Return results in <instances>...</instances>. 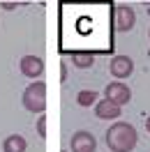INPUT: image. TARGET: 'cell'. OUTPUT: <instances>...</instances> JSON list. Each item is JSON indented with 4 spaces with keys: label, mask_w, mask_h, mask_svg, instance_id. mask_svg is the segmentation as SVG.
I'll use <instances>...</instances> for the list:
<instances>
[{
    "label": "cell",
    "mask_w": 150,
    "mask_h": 152,
    "mask_svg": "<svg viewBox=\"0 0 150 152\" xmlns=\"http://www.w3.org/2000/svg\"><path fill=\"white\" fill-rule=\"evenodd\" d=\"M104 95H106V99L111 102V104L115 106H125L132 102V90L122 81H113V83H109L106 86V90H104Z\"/></svg>",
    "instance_id": "3"
},
{
    "label": "cell",
    "mask_w": 150,
    "mask_h": 152,
    "mask_svg": "<svg viewBox=\"0 0 150 152\" xmlns=\"http://www.w3.org/2000/svg\"><path fill=\"white\" fill-rule=\"evenodd\" d=\"M136 129L132 127L129 122H113L106 132V145L111 152H132L136 148Z\"/></svg>",
    "instance_id": "1"
},
{
    "label": "cell",
    "mask_w": 150,
    "mask_h": 152,
    "mask_svg": "<svg viewBox=\"0 0 150 152\" xmlns=\"http://www.w3.org/2000/svg\"><path fill=\"white\" fill-rule=\"evenodd\" d=\"M60 78H62V81L67 78V67L65 65H62V69H60Z\"/></svg>",
    "instance_id": "14"
},
{
    "label": "cell",
    "mask_w": 150,
    "mask_h": 152,
    "mask_svg": "<svg viewBox=\"0 0 150 152\" xmlns=\"http://www.w3.org/2000/svg\"><path fill=\"white\" fill-rule=\"evenodd\" d=\"M148 37H150V32H148Z\"/></svg>",
    "instance_id": "16"
},
{
    "label": "cell",
    "mask_w": 150,
    "mask_h": 152,
    "mask_svg": "<svg viewBox=\"0 0 150 152\" xmlns=\"http://www.w3.org/2000/svg\"><path fill=\"white\" fill-rule=\"evenodd\" d=\"M134 72V60L129 56H115L111 60V74L115 78H127Z\"/></svg>",
    "instance_id": "7"
},
{
    "label": "cell",
    "mask_w": 150,
    "mask_h": 152,
    "mask_svg": "<svg viewBox=\"0 0 150 152\" xmlns=\"http://www.w3.org/2000/svg\"><path fill=\"white\" fill-rule=\"evenodd\" d=\"M72 62L79 69H88V67L95 65V56L90 51H72Z\"/></svg>",
    "instance_id": "10"
},
{
    "label": "cell",
    "mask_w": 150,
    "mask_h": 152,
    "mask_svg": "<svg viewBox=\"0 0 150 152\" xmlns=\"http://www.w3.org/2000/svg\"><path fill=\"white\" fill-rule=\"evenodd\" d=\"M146 129H148V134H150V118L146 120Z\"/></svg>",
    "instance_id": "15"
},
{
    "label": "cell",
    "mask_w": 150,
    "mask_h": 152,
    "mask_svg": "<svg viewBox=\"0 0 150 152\" xmlns=\"http://www.w3.org/2000/svg\"><path fill=\"white\" fill-rule=\"evenodd\" d=\"M37 134L42 136V138H46V118H44V115L37 120Z\"/></svg>",
    "instance_id": "12"
},
{
    "label": "cell",
    "mask_w": 150,
    "mask_h": 152,
    "mask_svg": "<svg viewBox=\"0 0 150 152\" xmlns=\"http://www.w3.org/2000/svg\"><path fill=\"white\" fill-rule=\"evenodd\" d=\"M134 23H136V14L132 7L127 5H118L115 7V28L120 30V32H129L134 28Z\"/></svg>",
    "instance_id": "6"
},
{
    "label": "cell",
    "mask_w": 150,
    "mask_h": 152,
    "mask_svg": "<svg viewBox=\"0 0 150 152\" xmlns=\"http://www.w3.org/2000/svg\"><path fill=\"white\" fill-rule=\"evenodd\" d=\"M120 106L111 104L109 99H99L97 104H95V115L99 118V120H115V118H120Z\"/></svg>",
    "instance_id": "8"
},
{
    "label": "cell",
    "mask_w": 150,
    "mask_h": 152,
    "mask_svg": "<svg viewBox=\"0 0 150 152\" xmlns=\"http://www.w3.org/2000/svg\"><path fill=\"white\" fill-rule=\"evenodd\" d=\"M69 145H72V152H95L97 150V138H95L90 132H76L72 134V141H69Z\"/></svg>",
    "instance_id": "4"
},
{
    "label": "cell",
    "mask_w": 150,
    "mask_h": 152,
    "mask_svg": "<svg viewBox=\"0 0 150 152\" xmlns=\"http://www.w3.org/2000/svg\"><path fill=\"white\" fill-rule=\"evenodd\" d=\"M76 102H79V106H93L97 104V92L95 90H81L76 95Z\"/></svg>",
    "instance_id": "11"
},
{
    "label": "cell",
    "mask_w": 150,
    "mask_h": 152,
    "mask_svg": "<svg viewBox=\"0 0 150 152\" xmlns=\"http://www.w3.org/2000/svg\"><path fill=\"white\" fill-rule=\"evenodd\" d=\"M2 7H5V10H14V7H16V2H2Z\"/></svg>",
    "instance_id": "13"
},
{
    "label": "cell",
    "mask_w": 150,
    "mask_h": 152,
    "mask_svg": "<svg viewBox=\"0 0 150 152\" xmlns=\"http://www.w3.org/2000/svg\"><path fill=\"white\" fill-rule=\"evenodd\" d=\"M26 148H28V143L19 134H12V136H7L2 141V150L5 152H26Z\"/></svg>",
    "instance_id": "9"
},
{
    "label": "cell",
    "mask_w": 150,
    "mask_h": 152,
    "mask_svg": "<svg viewBox=\"0 0 150 152\" xmlns=\"http://www.w3.org/2000/svg\"><path fill=\"white\" fill-rule=\"evenodd\" d=\"M19 67H21V74L26 78H39L44 74V60L39 56H23Z\"/></svg>",
    "instance_id": "5"
},
{
    "label": "cell",
    "mask_w": 150,
    "mask_h": 152,
    "mask_svg": "<svg viewBox=\"0 0 150 152\" xmlns=\"http://www.w3.org/2000/svg\"><path fill=\"white\" fill-rule=\"evenodd\" d=\"M62 152H67V150H62Z\"/></svg>",
    "instance_id": "17"
},
{
    "label": "cell",
    "mask_w": 150,
    "mask_h": 152,
    "mask_svg": "<svg viewBox=\"0 0 150 152\" xmlns=\"http://www.w3.org/2000/svg\"><path fill=\"white\" fill-rule=\"evenodd\" d=\"M23 108L30 111V113H44V108H46V86L42 81H35L23 90Z\"/></svg>",
    "instance_id": "2"
}]
</instances>
